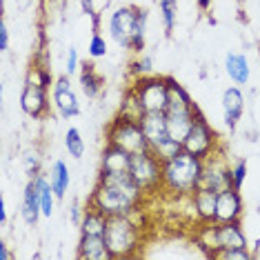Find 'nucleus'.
I'll return each instance as SVG.
<instances>
[{
	"label": "nucleus",
	"mask_w": 260,
	"mask_h": 260,
	"mask_svg": "<svg viewBox=\"0 0 260 260\" xmlns=\"http://www.w3.org/2000/svg\"><path fill=\"white\" fill-rule=\"evenodd\" d=\"M145 196L147 191L134 180L129 171L100 169L96 187H93L87 205L96 207L105 216H127L134 209H138Z\"/></svg>",
	"instance_id": "obj_1"
},
{
	"label": "nucleus",
	"mask_w": 260,
	"mask_h": 260,
	"mask_svg": "<svg viewBox=\"0 0 260 260\" xmlns=\"http://www.w3.org/2000/svg\"><path fill=\"white\" fill-rule=\"evenodd\" d=\"M205 160L182 149L178 156L162 162V189L178 196H191L203 182Z\"/></svg>",
	"instance_id": "obj_2"
},
{
	"label": "nucleus",
	"mask_w": 260,
	"mask_h": 260,
	"mask_svg": "<svg viewBox=\"0 0 260 260\" xmlns=\"http://www.w3.org/2000/svg\"><path fill=\"white\" fill-rule=\"evenodd\" d=\"M105 240L111 258H132L140 249V224L132 216H107Z\"/></svg>",
	"instance_id": "obj_3"
},
{
	"label": "nucleus",
	"mask_w": 260,
	"mask_h": 260,
	"mask_svg": "<svg viewBox=\"0 0 260 260\" xmlns=\"http://www.w3.org/2000/svg\"><path fill=\"white\" fill-rule=\"evenodd\" d=\"M196 242L198 247L207 249V256L214 258V253L220 249L247 247V236L242 232L240 222H203Z\"/></svg>",
	"instance_id": "obj_4"
},
{
	"label": "nucleus",
	"mask_w": 260,
	"mask_h": 260,
	"mask_svg": "<svg viewBox=\"0 0 260 260\" xmlns=\"http://www.w3.org/2000/svg\"><path fill=\"white\" fill-rule=\"evenodd\" d=\"M105 138H107V143L122 147V149L129 151V153H140V151L151 149L140 120H129V118H122L120 114L109 122Z\"/></svg>",
	"instance_id": "obj_5"
},
{
	"label": "nucleus",
	"mask_w": 260,
	"mask_h": 260,
	"mask_svg": "<svg viewBox=\"0 0 260 260\" xmlns=\"http://www.w3.org/2000/svg\"><path fill=\"white\" fill-rule=\"evenodd\" d=\"M129 174L134 180L145 189L147 193H153L162 189V160L151 149L132 153V165H129Z\"/></svg>",
	"instance_id": "obj_6"
},
{
	"label": "nucleus",
	"mask_w": 260,
	"mask_h": 260,
	"mask_svg": "<svg viewBox=\"0 0 260 260\" xmlns=\"http://www.w3.org/2000/svg\"><path fill=\"white\" fill-rule=\"evenodd\" d=\"M134 89L138 91L145 111H167L169 105V82L162 76H145L136 78Z\"/></svg>",
	"instance_id": "obj_7"
},
{
	"label": "nucleus",
	"mask_w": 260,
	"mask_h": 260,
	"mask_svg": "<svg viewBox=\"0 0 260 260\" xmlns=\"http://www.w3.org/2000/svg\"><path fill=\"white\" fill-rule=\"evenodd\" d=\"M182 149L193 153V156H198V158H203V160H207L211 153L218 151L216 132L211 129V125L200 114L196 116V120H193V125H191V129H189L187 138L182 140Z\"/></svg>",
	"instance_id": "obj_8"
},
{
	"label": "nucleus",
	"mask_w": 260,
	"mask_h": 260,
	"mask_svg": "<svg viewBox=\"0 0 260 260\" xmlns=\"http://www.w3.org/2000/svg\"><path fill=\"white\" fill-rule=\"evenodd\" d=\"M136 16H138V7H134V5H122V7L111 11V16H109V36L120 49L132 51Z\"/></svg>",
	"instance_id": "obj_9"
},
{
	"label": "nucleus",
	"mask_w": 260,
	"mask_h": 260,
	"mask_svg": "<svg viewBox=\"0 0 260 260\" xmlns=\"http://www.w3.org/2000/svg\"><path fill=\"white\" fill-rule=\"evenodd\" d=\"M72 76H58L54 80V93H51V98H54V107L56 111L60 114V118L64 120H69V118H76L80 114V100H78V93L74 91L72 87Z\"/></svg>",
	"instance_id": "obj_10"
},
{
	"label": "nucleus",
	"mask_w": 260,
	"mask_h": 260,
	"mask_svg": "<svg viewBox=\"0 0 260 260\" xmlns=\"http://www.w3.org/2000/svg\"><path fill=\"white\" fill-rule=\"evenodd\" d=\"M47 93H49V87L25 80V87H22V93H20V109L29 118L40 120L49 111V96Z\"/></svg>",
	"instance_id": "obj_11"
},
{
	"label": "nucleus",
	"mask_w": 260,
	"mask_h": 260,
	"mask_svg": "<svg viewBox=\"0 0 260 260\" xmlns=\"http://www.w3.org/2000/svg\"><path fill=\"white\" fill-rule=\"evenodd\" d=\"M200 187L214 189V191H222V189L232 187V167L227 165L224 156L220 151L211 153L205 160V171H203V182Z\"/></svg>",
	"instance_id": "obj_12"
},
{
	"label": "nucleus",
	"mask_w": 260,
	"mask_h": 260,
	"mask_svg": "<svg viewBox=\"0 0 260 260\" xmlns=\"http://www.w3.org/2000/svg\"><path fill=\"white\" fill-rule=\"evenodd\" d=\"M242 196L240 189L227 187L218 191V207H216V220L214 222H240L242 218Z\"/></svg>",
	"instance_id": "obj_13"
},
{
	"label": "nucleus",
	"mask_w": 260,
	"mask_h": 260,
	"mask_svg": "<svg viewBox=\"0 0 260 260\" xmlns=\"http://www.w3.org/2000/svg\"><path fill=\"white\" fill-rule=\"evenodd\" d=\"M140 125H143V132L147 136V140H149L151 149H156L158 145H162L165 140L171 138L165 111H147V114L140 118Z\"/></svg>",
	"instance_id": "obj_14"
},
{
	"label": "nucleus",
	"mask_w": 260,
	"mask_h": 260,
	"mask_svg": "<svg viewBox=\"0 0 260 260\" xmlns=\"http://www.w3.org/2000/svg\"><path fill=\"white\" fill-rule=\"evenodd\" d=\"M242 111H245V96L238 87H227L222 91V120L229 132H236Z\"/></svg>",
	"instance_id": "obj_15"
},
{
	"label": "nucleus",
	"mask_w": 260,
	"mask_h": 260,
	"mask_svg": "<svg viewBox=\"0 0 260 260\" xmlns=\"http://www.w3.org/2000/svg\"><path fill=\"white\" fill-rule=\"evenodd\" d=\"M22 220H25L29 227H36L40 216H43V205H40V189L36 178H29V182L25 185V193H22Z\"/></svg>",
	"instance_id": "obj_16"
},
{
	"label": "nucleus",
	"mask_w": 260,
	"mask_h": 260,
	"mask_svg": "<svg viewBox=\"0 0 260 260\" xmlns=\"http://www.w3.org/2000/svg\"><path fill=\"white\" fill-rule=\"evenodd\" d=\"M191 205L200 222H214L216 220V207H218V191L207 187H198L191 193Z\"/></svg>",
	"instance_id": "obj_17"
},
{
	"label": "nucleus",
	"mask_w": 260,
	"mask_h": 260,
	"mask_svg": "<svg viewBox=\"0 0 260 260\" xmlns=\"http://www.w3.org/2000/svg\"><path fill=\"white\" fill-rule=\"evenodd\" d=\"M78 258H82V260H114L105 236H93V234H80Z\"/></svg>",
	"instance_id": "obj_18"
},
{
	"label": "nucleus",
	"mask_w": 260,
	"mask_h": 260,
	"mask_svg": "<svg viewBox=\"0 0 260 260\" xmlns=\"http://www.w3.org/2000/svg\"><path fill=\"white\" fill-rule=\"evenodd\" d=\"M200 114L198 109H189V111H165V116H167V129H169V136L174 140H182L187 138L189 129H191L193 120H196V116Z\"/></svg>",
	"instance_id": "obj_19"
},
{
	"label": "nucleus",
	"mask_w": 260,
	"mask_h": 260,
	"mask_svg": "<svg viewBox=\"0 0 260 260\" xmlns=\"http://www.w3.org/2000/svg\"><path fill=\"white\" fill-rule=\"evenodd\" d=\"M132 165V153L125 151L122 147H116L107 143L103 149V158H100V169L105 171H129Z\"/></svg>",
	"instance_id": "obj_20"
},
{
	"label": "nucleus",
	"mask_w": 260,
	"mask_h": 260,
	"mask_svg": "<svg viewBox=\"0 0 260 260\" xmlns=\"http://www.w3.org/2000/svg\"><path fill=\"white\" fill-rule=\"evenodd\" d=\"M224 72H227L229 80H232L234 85H247V82H249V76H251L247 56L229 51L227 58H224Z\"/></svg>",
	"instance_id": "obj_21"
},
{
	"label": "nucleus",
	"mask_w": 260,
	"mask_h": 260,
	"mask_svg": "<svg viewBox=\"0 0 260 260\" xmlns=\"http://www.w3.org/2000/svg\"><path fill=\"white\" fill-rule=\"evenodd\" d=\"M80 87L89 98H96V96L103 93L105 80H103V76L96 72V67H93L91 62H82L80 64Z\"/></svg>",
	"instance_id": "obj_22"
},
{
	"label": "nucleus",
	"mask_w": 260,
	"mask_h": 260,
	"mask_svg": "<svg viewBox=\"0 0 260 260\" xmlns=\"http://www.w3.org/2000/svg\"><path fill=\"white\" fill-rule=\"evenodd\" d=\"M169 82V105H167V111H189V109H198L193 105L191 96L180 82H176L174 78H167Z\"/></svg>",
	"instance_id": "obj_23"
},
{
	"label": "nucleus",
	"mask_w": 260,
	"mask_h": 260,
	"mask_svg": "<svg viewBox=\"0 0 260 260\" xmlns=\"http://www.w3.org/2000/svg\"><path fill=\"white\" fill-rule=\"evenodd\" d=\"M80 234H93V236H105V229H107V216L103 211H98L96 207L87 205L85 207V216L80 220Z\"/></svg>",
	"instance_id": "obj_24"
},
{
	"label": "nucleus",
	"mask_w": 260,
	"mask_h": 260,
	"mask_svg": "<svg viewBox=\"0 0 260 260\" xmlns=\"http://www.w3.org/2000/svg\"><path fill=\"white\" fill-rule=\"evenodd\" d=\"M118 114L122 118H129V120H140L147 111L143 107V103H140V96L138 91L134 89V85L129 87L125 91V96H122V103H120V109H118Z\"/></svg>",
	"instance_id": "obj_25"
},
{
	"label": "nucleus",
	"mask_w": 260,
	"mask_h": 260,
	"mask_svg": "<svg viewBox=\"0 0 260 260\" xmlns=\"http://www.w3.org/2000/svg\"><path fill=\"white\" fill-rule=\"evenodd\" d=\"M49 182H51V187H54V191H56L58 198L67 196L72 176H69V167L62 160H56L54 165H51V169H49Z\"/></svg>",
	"instance_id": "obj_26"
},
{
	"label": "nucleus",
	"mask_w": 260,
	"mask_h": 260,
	"mask_svg": "<svg viewBox=\"0 0 260 260\" xmlns=\"http://www.w3.org/2000/svg\"><path fill=\"white\" fill-rule=\"evenodd\" d=\"M147 20H149V14H147V9H138L136 25H134V38H132V51H134V54H143V49H145Z\"/></svg>",
	"instance_id": "obj_27"
},
{
	"label": "nucleus",
	"mask_w": 260,
	"mask_h": 260,
	"mask_svg": "<svg viewBox=\"0 0 260 260\" xmlns=\"http://www.w3.org/2000/svg\"><path fill=\"white\" fill-rule=\"evenodd\" d=\"M158 9H160V20L165 27V34L171 36L176 29V16H178V0H160L158 3Z\"/></svg>",
	"instance_id": "obj_28"
},
{
	"label": "nucleus",
	"mask_w": 260,
	"mask_h": 260,
	"mask_svg": "<svg viewBox=\"0 0 260 260\" xmlns=\"http://www.w3.org/2000/svg\"><path fill=\"white\" fill-rule=\"evenodd\" d=\"M64 149H67L69 156L76 158V160H80V158L85 156V138H82L80 129H76V127L67 129V134H64Z\"/></svg>",
	"instance_id": "obj_29"
},
{
	"label": "nucleus",
	"mask_w": 260,
	"mask_h": 260,
	"mask_svg": "<svg viewBox=\"0 0 260 260\" xmlns=\"http://www.w3.org/2000/svg\"><path fill=\"white\" fill-rule=\"evenodd\" d=\"M107 51H109V45L105 40V36L100 31H93V36L89 38V45H87V54L91 58H105Z\"/></svg>",
	"instance_id": "obj_30"
},
{
	"label": "nucleus",
	"mask_w": 260,
	"mask_h": 260,
	"mask_svg": "<svg viewBox=\"0 0 260 260\" xmlns=\"http://www.w3.org/2000/svg\"><path fill=\"white\" fill-rule=\"evenodd\" d=\"M151 151L165 162V160H169V158L178 156V153L182 151V143H178V140H174V138H169V140H165L162 145H158L156 149H151Z\"/></svg>",
	"instance_id": "obj_31"
},
{
	"label": "nucleus",
	"mask_w": 260,
	"mask_h": 260,
	"mask_svg": "<svg viewBox=\"0 0 260 260\" xmlns=\"http://www.w3.org/2000/svg\"><path fill=\"white\" fill-rule=\"evenodd\" d=\"M132 74H134V78H145V76H151L153 74V60H151V56L138 54V58L132 62Z\"/></svg>",
	"instance_id": "obj_32"
},
{
	"label": "nucleus",
	"mask_w": 260,
	"mask_h": 260,
	"mask_svg": "<svg viewBox=\"0 0 260 260\" xmlns=\"http://www.w3.org/2000/svg\"><path fill=\"white\" fill-rule=\"evenodd\" d=\"M214 258H220V260H249L251 258V251L249 247H236V249H220L214 253Z\"/></svg>",
	"instance_id": "obj_33"
},
{
	"label": "nucleus",
	"mask_w": 260,
	"mask_h": 260,
	"mask_svg": "<svg viewBox=\"0 0 260 260\" xmlns=\"http://www.w3.org/2000/svg\"><path fill=\"white\" fill-rule=\"evenodd\" d=\"M27 80L49 87L51 85V74H49V69H47V67H31V69H29V74H27Z\"/></svg>",
	"instance_id": "obj_34"
},
{
	"label": "nucleus",
	"mask_w": 260,
	"mask_h": 260,
	"mask_svg": "<svg viewBox=\"0 0 260 260\" xmlns=\"http://www.w3.org/2000/svg\"><path fill=\"white\" fill-rule=\"evenodd\" d=\"M245 178H247V162L238 160L232 167V187L242 189V185H245Z\"/></svg>",
	"instance_id": "obj_35"
},
{
	"label": "nucleus",
	"mask_w": 260,
	"mask_h": 260,
	"mask_svg": "<svg viewBox=\"0 0 260 260\" xmlns=\"http://www.w3.org/2000/svg\"><path fill=\"white\" fill-rule=\"evenodd\" d=\"M80 64L82 62H80V58H78V49L72 45V47H69V51H67V64H64V74L74 76L80 69Z\"/></svg>",
	"instance_id": "obj_36"
},
{
	"label": "nucleus",
	"mask_w": 260,
	"mask_h": 260,
	"mask_svg": "<svg viewBox=\"0 0 260 260\" xmlns=\"http://www.w3.org/2000/svg\"><path fill=\"white\" fill-rule=\"evenodd\" d=\"M78 3H80L82 14H87L89 18H93V29L98 31V14H96V7H93V0H78Z\"/></svg>",
	"instance_id": "obj_37"
},
{
	"label": "nucleus",
	"mask_w": 260,
	"mask_h": 260,
	"mask_svg": "<svg viewBox=\"0 0 260 260\" xmlns=\"http://www.w3.org/2000/svg\"><path fill=\"white\" fill-rule=\"evenodd\" d=\"M25 165H27V174L31 176H38V167H40V158H38V153H27L25 156Z\"/></svg>",
	"instance_id": "obj_38"
},
{
	"label": "nucleus",
	"mask_w": 260,
	"mask_h": 260,
	"mask_svg": "<svg viewBox=\"0 0 260 260\" xmlns=\"http://www.w3.org/2000/svg\"><path fill=\"white\" fill-rule=\"evenodd\" d=\"M9 49V27L7 22H0V51H7Z\"/></svg>",
	"instance_id": "obj_39"
},
{
	"label": "nucleus",
	"mask_w": 260,
	"mask_h": 260,
	"mask_svg": "<svg viewBox=\"0 0 260 260\" xmlns=\"http://www.w3.org/2000/svg\"><path fill=\"white\" fill-rule=\"evenodd\" d=\"M82 216H85V209H80V205L74 203V205H72V220H74L76 224H80Z\"/></svg>",
	"instance_id": "obj_40"
},
{
	"label": "nucleus",
	"mask_w": 260,
	"mask_h": 260,
	"mask_svg": "<svg viewBox=\"0 0 260 260\" xmlns=\"http://www.w3.org/2000/svg\"><path fill=\"white\" fill-rule=\"evenodd\" d=\"M0 224H7V200L0 198Z\"/></svg>",
	"instance_id": "obj_41"
},
{
	"label": "nucleus",
	"mask_w": 260,
	"mask_h": 260,
	"mask_svg": "<svg viewBox=\"0 0 260 260\" xmlns=\"http://www.w3.org/2000/svg\"><path fill=\"white\" fill-rule=\"evenodd\" d=\"M14 253L9 251V247H7V242H0V260H9Z\"/></svg>",
	"instance_id": "obj_42"
},
{
	"label": "nucleus",
	"mask_w": 260,
	"mask_h": 260,
	"mask_svg": "<svg viewBox=\"0 0 260 260\" xmlns=\"http://www.w3.org/2000/svg\"><path fill=\"white\" fill-rule=\"evenodd\" d=\"M196 3H198V7H200V9L207 11V9L211 7V3H214V0H196Z\"/></svg>",
	"instance_id": "obj_43"
}]
</instances>
